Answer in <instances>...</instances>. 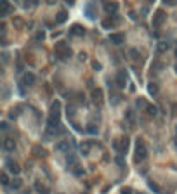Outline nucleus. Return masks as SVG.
<instances>
[{"mask_svg": "<svg viewBox=\"0 0 177 194\" xmlns=\"http://www.w3.org/2000/svg\"><path fill=\"white\" fill-rule=\"evenodd\" d=\"M113 147H115V151H118L120 154L127 153V149H129V137H122V139L113 140Z\"/></svg>", "mask_w": 177, "mask_h": 194, "instance_id": "f03ea898", "label": "nucleus"}, {"mask_svg": "<svg viewBox=\"0 0 177 194\" xmlns=\"http://www.w3.org/2000/svg\"><path fill=\"white\" fill-rule=\"evenodd\" d=\"M130 57H132V59H139V52H137V50H135V48H130Z\"/></svg>", "mask_w": 177, "mask_h": 194, "instance_id": "f704fd0d", "label": "nucleus"}, {"mask_svg": "<svg viewBox=\"0 0 177 194\" xmlns=\"http://www.w3.org/2000/svg\"><path fill=\"white\" fill-rule=\"evenodd\" d=\"M135 104H137L139 108H142V106H148V104H146V101H144V99H137V101H135Z\"/></svg>", "mask_w": 177, "mask_h": 194, "instance_id": "e433bc0d", "label": "nucleus"}, {"mask_svg": "<svg viewBox=\"0 0 177 194\" xmlns=\"http://www.w3.org/2000/svg\"><path fill=\"white\" fill-rule=\"evenodd\" d=\"M174 142H175V147H177V130H175V137H174Z\"/></svg>", "mask_w": 177, "mask_h": 194, "instance_id": "c03bdc74", "label": "nucleus"}, {"mask_svg": "<svg viewBox=\"0 0 177 194\" xmlns=\"http://www.w3.org/2000/svg\"><path fill=\"white\" fill-rule=\"evenodd\" d=\"M170 48V43L168 42H165V40H161V42H158V45H156V52H167Z\"/></svg>", "mask_w": 177, "mask_h": 194, "instance_id": "a211bd4d", "label": "nucleus"}, {"mask_svg": "<svg viewBox=\"0 0 177 194\" xmlns=\"http://www.w3.org/2000/svg\"><path fill=\"white\" fill-rule=\"evenodd\" d=\"M116 87L118 88H125V85H127V73H125L124 70L122 71H118V75H116Z\"/></svg>", "mask_w": 177, "mask_h": 194, "instance_id": "6e6552de", "label": "nucleus"}, {"mask_svg": "<svg viewBox=\"0 0 177 194\" xmlns=\"http://www.w3.org/2000/svg\"><path fill=\"white\" fill-rule=\"evenodd\" d=\"M94 5H96V0H89L85 4V16L89 17V19H92V21L97 17V14H96L97 11L94 9Z\"/></svg>", "mask_w": 177, "mask_h": 194, "instance_id": "39448f33", "label": "nucleus"}, {"mask_svg": "<svg viewBox=\"0 0 177 194\" xmlns=\"http://www.w3.org/2000/svg\"><path fill=\"white\" fill-rule=\"evenodd\" d=\"M87 132H89V134H92V135H96L99 130H97L96 125H89V127H87Z\"/></svg>", "mask_w": 177, "mask_h": 194, "instance_id": "2f4dec72", "label": "nucleus"}, {"mask_svg": "<svg viewBox=\"0 0 177 194\" xmlns=\"http://www.w3.org/2000/svg\"><path fill=\"white\" fill-rule=\"evenodd\" d=\"M120 194H132V189L130 187H125V189H122V192Z\"/></svg>", "mask_w": 177, "mask_h": 194, "instance_id": "a19ab883", "label": "nucleus"}, {"mask_svg": "<svg viewBox=\"0 0 177 194\" xmlns=\"http://www.w3.org/2000/svg\"><path fill=\"white\" fill-rule=\"evenodd\" d=\"M6 167H7V170H9L12 175H19V172H21V167H19L16 161H12V160H7Z\"/></svg>", "mask_w": 177, "mask_h": 194, "instance_id": "1a4fd4ad", "label": "nucleus"}, {"mask_svg": "<svg viewBox=\"0 0 177 194\" xmlns=\"http://www.w3.org/2000/svg\"><path fill=\"white\" fill-rule=\"evenodd\" d=\"M59 108H61V102H59V101H54V102L50 104L49 121H59Z\"/></svg>", "mask_w": 177, "mask_h": 194, "instance_id": "7ed1b4c3", "label": "nucleus"}, {"mask_svg": "<svg viewBox=\"0 0 177 194\" xmlns=\"http://www.w3.org/2000/svg\"><path fill=\"white\" fill-rule=\"evenodd\" d=\"M92 142H82V146H80V151H82V154H89L90 153V147H92Z\"/></svg>", "mask_w": 177, "mask_h": 194, "instance_id": "412c9836", "label": "nucleus"}, {"mask_svg": "<svg viewBox=\"0 0 177 194\" xmlns=\"http://www.w3.org/2000/svg\"><path fill=\"white\" fill-rule=\"evenodd\" d=\"M118 23H120L118 17H106V19H102V28L111 30V28H115V24H118Z\"/></svg>", "mask_w": 177, "mask_h": 194, "instance_id": "9d476101", "label": "nucleus"}, {"mask_svg": "<svg viewBox=\"0 0 177 194\" xmlns=\"http://www.w3.org/2000/svg\"><path fill=\"white\" fill-rule=\"evenodd\" d=\"M0 180H2V184H4V185H9V177H7L6 173H2V175H0Z\"/></svg>", "mask_w": 177, "mask_h": 194, "instance_id": "72a5a7b5", "label": "nucleus"}, {"mask_svg": "<svg viewBox=\"0 0 177 194\" xmlns=\"http://www.w3.org/2000/svg\"><path fill=\"white\" fill-rule=\"evenodd\" d=\"M125 118H127V121H129L130 125L135 123V116H134V111H132V109H129V111L125 113Z\"/></svg>", "mask_w": 177, "mask_h": 194, "instance_id": "b1692460", "label": "nucleus"}, {"mask_svg": "<svg viewBox=\"0 0 177 194\" xmlns=\"http://www.w3.org/2000/svg\"><path fill=\"white\" fill-rule=\"evenodd\" d=\"M33 153H35V156H40V158L47 156V151H45L43 147H40V146H35V147H33Z\"/></svg>", "mask_w": 177, "mask_h": 194, "instance_id": "aec40b11", "label": "nucleus"}, {"mask_svg": "<svg viewBox=\"0 0 177 194\" xmlns=\"http://www.w3.org/2000/svg\"><path fill=\"white\" fill-rule=\"evenodd\" d=\"M21 185H23V180H21V178H12V180H11V187L12 189H19V187H21Z\"/></svg>", "mask_w": 177, "mask_h": 194, "instance_id": "393cba45", "label": "nucleus"}, {"mask_svg": "<svg viewBox=\"0 0 177 194\" xmlns=\"http://www.w3.org/2000/svg\"><path fill=\"white\" fill-rule=\"evenodd\" d=\"M47 4L49 5H52V4H56V0H47Z\"/></svg>", "mask_w": 177, "mask_h": 194, "instance_id": "37998d69", "label": "nucleus"}, {"mask_svg": "<svg viewBox=\"0 0 177 194\" xmlns=\"http://www.w3.org/2000/svg\"><path fill=\"white\" fill-rule=\"evenodd\" d=\"M70 33L71 35H75V37H83V35H85V28L80 26V24H73L71 30H70Z\"/></svg>", "mask_w": 177, "mask_h": 194, "instance_id": "ddd939ff", "label": "nucleus"}, {"mask_svg": "<svg viewBox=\"0 0 177 194\" xmlns=\"http://www.w3.org/2000/svg\"><path fill=\"white\" fill-rule=\"evenodd\" d=\"M109 101H111V104H118L120 102V94H111Z\"/></svg>", "mask_w": 177, "mask_h": 194, "instance_id": "7c9ffc66", "label": "nucleus"}, {"mask_svg": "<svg viewBox=\"0 0 177 194\" xmlns=\"http://www.w3.org/2000/svg\"><path fill=\"white\" fill-rule=\"evenodd\" d=\"M109 40H111V43H115V45H120V43L125 40V33H111V35H109Z\"/></svg>", "mask_w": 177, "mask_h": 194, "instance_id": "f8f14e48", "label": "nucleus"}, {"mask_svg": "<svg viewBox=\"0 0 177 194\" xmlns=\"http://www.w3.org/2000/svg\"><path fill=\"white\" fill-rule=\"evenodd\" d=\"M4 149H6V151H14V149H16V142H14V139H9V137H7L6 140H4Z\"/></svg>", "mask_w": 177, "mask_h": 194, "instance_id": "f3484780", "label": "nucleus"}, {"mask_svg": "<svg viewBox=\"0 0 177 194\" xmlns=\"http://www.w3.org/2000/svg\"><path fill=\"white\" fill-rule=\"evenodd\" d=\"M116 163H118V167H122V168L125 167V161H124V158L122 156H116Z\"/></svg>", "mask_w": 177, "mask_h": 194, "instance_id": "c9c22d12", "label": "nucleus"}, {"mask_svg": "<svg viewBox=\"0 0 177 194\" xmlns=\"http://www.w3.org/2000/svg\"><path fill=\"white\" fill-rule=\"evenodd\" d=\"M75 113H76L75 106H70V104H68V108H66V114H68V118H73V116H75Z\"/></svg>", "mask_w": 177, "mask_h": 194, "instance_id": "bb28decb", "label": "nucleus"}, {"mask_svg": "<svg viewBox=\"0 0 177 194\" xmlns=\"http://www.w3.org/2000/svg\"><path fill=\"white\" fill-rule=\"evenodd\" d=\"M43 38H45V33H43V31H37V35H35V40H37V42H42Z\"/></svg>", "mask_w": 177, "mask_h": 194, "instance_id": "473e14b6", "label": "nucleus"}, {"mask_svg": "<svg viewBox=\"0 0 177 194\" xmlns=\"http://www.w3.org/2000/svg\"><path fill=\"white\" fill-rule=\"evenodd\" d=\"M165 17H167L165 11H161V9H158V11L155 12V16H153V21H151L153 28H158V26H160L161 23L165 21Z\"/></svg>", "mask_w": 177, "mask_h": 194, "instance_id": "423d86ee", "label": "nucleus"}, {"mask_svg": "<svg viewBox=\"0 0 177 194\" xmlns=\"http://www.w3.org/2000/svg\"><path fill=\"white\" fill-rule=\"evenodd\" d=\"M35 189H37V192H38V194H50V191H49L45 185H42L40 182L35 184Z\"/></svg>", "mask_w": 177, "mask_h": 194, "instance_id": "4be33fe9", "label": "nucleus"}, {"mask_svg": "<svg viewBox=\"0 0 177 194\" xmlns=\"http://www.w3.org/2000/svg\"><path fill=\"white\" fill-rule=\"evenodd\" d=\"M56 151H61V153L70 151V142H68V140H61V142H57V144H56Z\"/></svg>", "mask_w": 177, "mask_h": 194, "instance_id": "dca6fc26", "label": "nucleus"}, {"mask_svg": "<svg viewBox=\"0 0 177 194\" xmlns=\"http://www.w3.org/2000/svg\"><path fill=\"white\" fill-rule=\"evenodd\" d=\"M141 194H144V192H141Z\"/></svg>", "mask_w": 177, "mask_h": 194, "instance_id": "8fccbe9b", "label": "nucleus"}, {"mask_svg": "<svg viewBox=\"0 0 177 194\" xmlns=\"http://www.w3.org/2000/svg\"><path fill=\"white\" fill-rule=\"evenodd\" d=\"M92 68H94L96 71H99V70H101V63H97V61H94V63H92Z\"/></svg>", "mask_w": 177, "mask_h": 194, "instance_id": "58836bf2", "label": "nucleus"}, {"mask_svg": "<svg viewBox=\"0 0 177 194\" xmlns=\"http://www.w3.org/2000/svg\"><path fill=\"white\" fill-rule=\"evenodd\" d=\"M146 111H148V114H149L151 118H155L156 114H158V108H156V106H151V104L146 106Z\"/></svg>", "mask_w": 177, "mask_h": 194, "instance_id": "5701e85b", "label": "nucleus"}, {"mask_svg": "<svg viewBox=\"0 0 177 194\" xmlns=\"http://www.w3.org/2000/svg\"><path fill=\"white\" fill-rule=\"evenodd\" d=\"M148 90H149V94L156 95V94H158V85H156V83H149V87H148Z\"/></svg>", "mask_w": 177, "mask_h": 194, "instance_id": "cd10ccee", "label": "nucleus"}, {"mask_svg": "<svg viewBox=\"0 0 177 194\" xmlns=\"http://www.w3.org/2000/svg\"><path fill=\"white\" fill-rule=\"evenodd\" d=\"M175 57H177V50H175Z\"/></svg>", "mask_w": 177, "mask_h": 194, "instance_id": "49530a36", "label": "nucleus"}, {"mask_svg": "<svg viewBox=\"0 0 177 194\" xmlns=\"http://www.w3.org/2000/svg\"><path fill=\"white\" fill-rule=\"evenodd\" d=\"M87 59V54L85 52H80V61H85Z\"/></svg>", "mask_w": 177, "mask_h": 194, "instance_id": "79ce46f5", "label": "nucleus"}, {"mask_svg": "<svg viewBox=\"0 0 177 194\" xmlns=\"http://www.w3.org/2000/svg\"><path fill=\"white\" fill-rule=\"evenodd\" d=\"M149 2H155V0H149Z\"/></svg>", "mask_w": 177, "mask_h": 194, "instance_id": "de8ad7c7", "label": "nucleus"}, {"mask_svg": "<svg viewBox=\"0 0 177 194\" xmlns=\"http://www.w3.org/2000/svg\"><path fill=\"white\" fill-rule=\"evenodd\" d=\"M66 2H68V4H70V5H71V4H73V2H75V0H66Z\"/></svg>", "mask_w": 177, "mask_h": 194, "instance_id": "a18cd8bd", "label": "nucleus"}, {"mask_svg": "<svg viewBox=\"0 0 177 194\" xmlns=\"http://www.w3.org/2000/svg\"><path fill=\"white\" fill-rule=\"evenodd\" d=\"M149 187L153 189V191H155V194H160L161 191H160V187H158V184L156 182H153V180H149Z\"/></svg>", "mask_w": 177, "mask_h": 194, "instance_id": "c756f323", "label": "nucleus"}, {"mask_svg": "<svg viewBox=\"0 0 177 194\" xmlns=\"http://www.w3.org/2000/svg\"><path fill=\"white\" fill-rule=\"evenodd\" d=\"M118 2H115V0H104L102 2V9L108 12V14H116L118 12Z\"/></svg>", "mask_w": 177, "mask_h": 194, "instance_id": "20e7f679", "label": "nucleus"}, {"mask_svg": "<svg viewBox=\"0 0 177 194\" xmlns=\"http://www.w3.org/2000/svg\"><path fill=\"white\" fill-rule=\"evenodd\" d=\"M66 47H68V43H66L65 40H61V42L56 43V52H57V50H63V48H66Z\"/></svg>", "mask_w": 177, "mask_h": 194, "instance_id": "c85d7f7f", "label": "nucleus"}, {"mask_svg": "<svg viewBox=\"0 0 177 194\" xmlns=\"http://www.w3.org/2000/svg\"><path fill=\"white\" fill-rule=\"evenodd\" d=\"M66 19H68V12L59 11L57 16H56V23H57V24H63V23H66Z\"/></svg>", "mask_w": 177, "mask_h": 194, "instance_id": "6ab92c4d", "label": "nucleus"}, {"mask_svg": "<svg viewBox=\"0 0 177 194\" xmlns=\"http://www.w3.org/2000/svg\"><path fill=\"white\" fill-rule=\"evenodd\" d=\"M71 170H73V173H75L76 177H82V175H83V168H82L80 165H75Z\"/></svg>", "mask_w": 177, "mask_h": 194, "instance_id": "a878e982", "label": "nucleus"}, {"mask_svg": "<svg viewBox=\"0 0 177 194\" xmlns=\"http://www.w3.org/2000/svg\"><path fill=\"white\" fill-rule=\"evenodd\" d=\"M12 23H14V24H17V28H21L23 19H21V17H14V21H12Z\"/></svg>", "mask_w": 177, "mask_h": 194, "instance_id": "4c0bfd02", "label": "nucleus"}, {"mask_svg": "<svg viewBox=\"0 0 177 194\" xmlns=\"http://www.w3.org/2000/svg\"><path fill=\"white\" fill-rule=\"evenodd\" d=\"M56 54H57L63 61H66V59H70V57H71V54H73V52H71L70 47H66V48H63V50H57Z\"/></svg>", "mask_w": 177, "mask_h": 194, "instance_id": "4468645a", "label": "nucleus"}, {"mask_svg": "<svg viewBox=\"0 0 177 194\" xmlns=\"http://www.w3.org/2000/svg\"><path fill=\"white\" fill-rule=\"evenodd\" d=\"M35 80H37V78H35V75H33V73H30V71L23 75V83H24V85H33V83H35Z\"/></svg>", "mask_w": 177, "mask_h": 194, "instance_id": "2eb2a0df", "label": "nucleus"}, {"mask_svg": "<svg viewBox=\"0 0 177 194\" xmlns=\"http://www.w3.org/2000/svg\"><path fill=\"white\" fill-rule=\"evenodd\" d=\"M92 101H94V104L101 106L102 104V88H94L92 90Z\"/></svg>", "mask_w": 177, "mask_h": 194, "instance_id": "9b49d317", "label": "nucleus"}, {"mask_svg": "<svg viewBox=\"0 0 177 194\" xmlns=\"http://www.w3.org/2000/svg\"><path fill=\"white\" fill-rule=\"evenodd\" d=\"M14 11V7L9 4V0H0V16L2 17H6L9 12Z\"/></svg>", "mask_w": 177, "mask_h": 194, "instance_id": "0eeeda50", "label": "nucleus"}, {"mask_svg": "<svg viewBox=\"0 0 177 194\" xmlns=\"http://www.w3.org/2000/svg\"><path fill=\"white\" fill-rule=\"evenodd\" d=\"M146 158H148V149H146L144 142L141 139H137V144H135V161L141 163V161H144Z\"/></svg>", "mask_w": 177, "mask_h": 194, "instance_id": "f257e3e1", "label": "nucleus"}, {"mask_svg": "<svg viewBox=\"0 0 177 194\" xmlns=\"http://www.w3.org/2000/svg\"><path fill=\"white\" fill-rule=\"evenodd\" d=\"M163 4H165V5H175L177 0H163Z\"/></svg>", "mask_w": 177, "mask_h": 194, "instance_id": "ea45409f", "label": "nucleus"}, {"mask_svg": "<svg viewBox=\"0 0 177 194\" xmlns=\"http://www.w3.org/2000/svg\"><path fill=\"white\" fill-rule=\"evenodd\" d=\"M175 70H177V66H175Z\"/></svg>", "mask_w": 177, "mask_h": 194, "instance_id": "09e8293b", "label": "nucleus"}]
</instances>
